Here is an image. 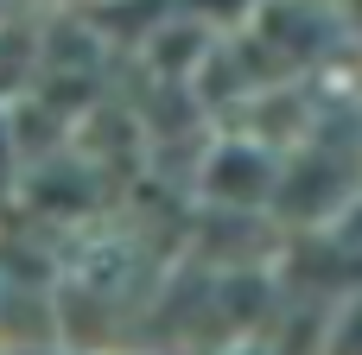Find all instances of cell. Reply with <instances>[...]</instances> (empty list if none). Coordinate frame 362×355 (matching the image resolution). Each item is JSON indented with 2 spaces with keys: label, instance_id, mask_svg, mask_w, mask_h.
Listing matches in <instances>:
<instances>
[{
  "label": "cell",
  "instance_id": "1",
  "mask_svg": "<svg viewBox=\"0 0 362 355\" xmlns=\"http://www.w3.org/2000/svg\"><path fill=\"white\" fill-rule=\"evenodd\" d=\"M216 355H267V349H255V343H235V349H216Z\"/></svg>",
  "mask_w": 362,
  "mask_h": 355
},
{
  "label": "cell",
  "instance_id": "2",
  "mask_svg": "<svg viewBox=\"0 0 362 355\" xmlns=\"http://www.w3.org/2000/svg\"><path fill=\"white\" fill-rule=\"evenodd\" d=\"M115 355H146V349H115Z\"/></svg>",
  "mask_w": 362,
  "mask_h": 355
}]
</instances>
